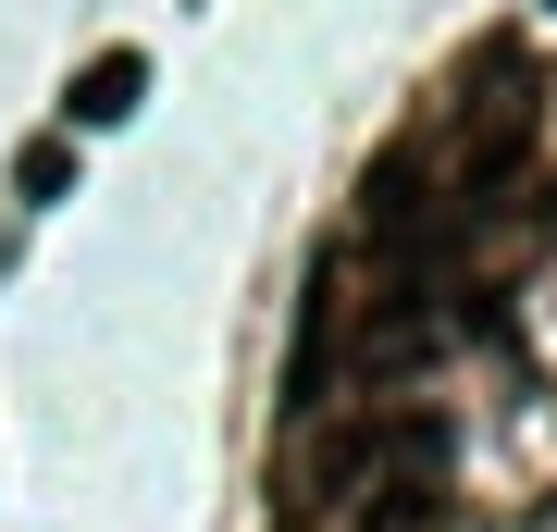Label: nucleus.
Wrapping results in <instances>:
<instances>
[{
	"instance_id": "3",
	"label": "nucleus",
	"mask_w": 557,
	"mask_h": 532,
	"mask_svg": "<svg viewBox=\"0 0 557 532\" xmlns=\"http://www.w3.org/2000/svg\"><path fill=\"white\" fill-rule=\"evenodd\" d=\"M149 99V62L137 50H100V62H75V87H62V124H124Z\"/></svg>"
},
{
	"instance_id": "1",
	"label": "nucleus",
	"mask_w": 557,
	"mask_h": 532,
	"mask_svg": "<svg viewBox=\"0 0 557 532\" xmlns=\"http://www.w3.org/2000/svg\"><path fill=\"white\" fill-rule=\"evenodd\" d=\"M359 248L397 285H446V198H434L421 161H384V174L359 186Z\"/></svg>"
},
{
	"instance_id": "2",
	"label": "nucleus",
	"mask_w": 557,
	"mask_h": 532,
	"mask_svg": "<svg viewBox=\"0 0 557 532\" xmlns=\"http://www.w3.org/2000/svg\"><path fill=\"white\" fill-rule=\"evenodd\" d=\"M520 161H533V75H496V99H483V124L458 137V174H446V186H458V198H496Z\"/></svg>"
},
{
	"instance_id": "4",
	"label": "nucleus",
	"mask_w": 557,
	"mask_h": 532,
	"mask_svg": "<svg viewBox=\"0 0 557 532\" xmlns=\"http://www.w3.org/2000/svg\"><path fill=\"white\" fill-rule=\"evenodd\" d=\"M13 186L38 198V211H50V198H75V137H25V161H13Z\"/></svg>"
}]
</instances>
